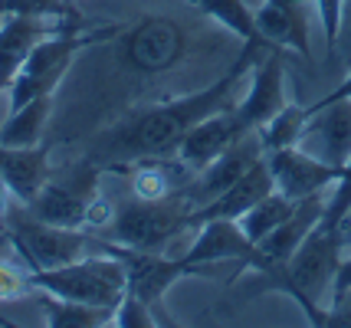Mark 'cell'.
Listing matches in <instances>:
<instances>
[{"instance_id":"cell-27","label":"cell","mask_w":351,"mask_h":328,"mask_svg":"<svg viewBox=\"0 0 351 328\" xmlns=\"http://www.w3.org/2000/svg\"><path fill=\"white\" fill-rule=\"evenodd\" d=\"M112 325H122V328H132V325L154 328V325H161V318H158L152 305H145L135 292H125L122 302H119V305H115V312H112Z\"/></svg>"},{"instance_id":"cell-19","label":"cell","mask_w":351,"mask_h":328,"mask_svg":"<svg viewBox=\"0 0 351 328\" xmlns=\"http://www.w3.org/2000/svg\"><path fill=\"white\" fill-rule=\"evenodd\" d=\"M128 53L141 69H165L181 53V30L171 20H145L132 33Z\"/></svg>"},{"instance_id":"cell-13","label":"cell","mask_w":351,"mask_h":328,"mask_svg":"<svg viewBox=\"0 0 351 328\" xmlns=\"http://www.w3.org/2000/svg\"><path fill=\"white\" fill-rule=\"evenodd\" d=\"M56 27H86V23H62L40 14H7L0 23V95L10 89L20 66L27 63L33 47Z\"/></svg>"},{"instance_id":"cell-5","label":"cell","mask_w":351,"mask_h":328,"mask_svg":"<svg viewBox=\"0 0 351 328\" xmlns=\"http://www.w3.org/2000/svg\"><path fill=\"white\" fill-rule=\"evenodd\" d=\"M0 230L14 243L16 256L30 266V273L56 269V266L76 263L82 256L108 250L106 240H99L92 230H69V227L46 223V220L33 217L30 210L23 203H16L14 197L7 203V214H3Z\"/></svg>"},{"instance_id":"cell-23","label":"cell","mask_w":351,"mask_h":328,"mask_svg":"<svg viewBox=\"0 0 351 328\" xmlns=\"http://www.w3.org/2000/svg\"><path fill=\"white\" fill-rule=\"evenodd\" d=\"M295 203L299 201H292L286 194L273 190V194H266L263 201H256L246 210L243 217H240V227H243V234L250 236L253 243H260V240H266V236L273 234L276 227L295 210Z\"/></svg>"},{"instance_id":"cell-4","label":"cell","mask_w":351,"mask_h":328,"mask_svg":"<svg viewBox=\"0 0 351 328\" xmlns=\"http://www.w3.org/2000/svg\"><path fill=\"white\" fill-rule=\"evenodd\" d=\"M345 256V247L338 240V230L332 223L319 220V227L299 243V250L286 263V296L299 302L312 325H325L332 312V296H335L338 263Z\"/></svg>"},{"instance_id":"cell-22","label":"cell","mask_w":351,"mask_h":328,"mask_svg":"<svg viewBox=\"0 0 351 328\" xmlns=\"http://www.w3.org/2000/svg\"><path fill=\"white\" fill-rule=\"evenodd\" d=\"M191 7H197L204 16L217 20L220 27H227L233 36H240L243 43H253V40H263L260 30H256V16H253V7L246 0H187Z\"/></svg>"},{"instance_id":"cell-20","label":"cell","mask_w":351,"mask_h":328,"mask_svg":"<svg viewBox=\"0 0 351 328\" xmlns=\"http://www.w3.org/2000/svg\"><path fill=\"white\" fill-rule=\"evenodd\" d=\"M49 109H53V95L33 99L27 105H20L7 115V122L0 125V144L3 148H30L43 141V128L49 122Z\"/></svg>"},{"instance_id":"cell-26","label":"cell","mask_w":351,"mask_h":328,"mask_svg":"<svg viewBox=\"0 0 351 328\" xmlns=\"http://www.w3.org/2000/svg\"><path fill=\"white\" fill-rule=\"evenodd\" d=\"M23 296H36L30 279V266L23 263H10V260H0V302H14Z\"/></svg>"},{"instance_id":"cell-17","label":"cell","mask_w":351,"mask_h":328,"mask_svg":"<svg viewBox=\"0 0 351 328\" xmlns=\"http://www.w3.org/2000/svg\"><path fill=\"white\" fill-rule=\"evenodd\" d=\"M276 184H273V171H269V164H266V155L243 174V177H237L233 184H230L223 194H217L210 203H204L197 207V227L204 220L210 217H230V220H240L253 207L256 201H263L266 194H273Z\"/></svg>"},{"instance_id":"cell-15","label":"cell","mask_w":351,"mask_h":328,"mask_svg":"<svg viewBox=\"0 0 351 328\" xmlns=\"http://www.w3.org/2000/svg\"><path fill=\"white\" fill-rule=\"evenodd\" d=\"M49 144H30V148H3L0 144V181L7 194L16 203L30 207L36 201V194L43 190L49 181Z\"/></svg>"},{"instance_id":"cell-30","label":"cell","mask_w":351,"mask_h":328,"mask_svg":"<svg viewBox=\"0 0 351 328\" xmlns=\"http://www.w3.org/2000/svg\"><path fill=\"white\" fill-rule=\"evenodd\" d=\"M335 60L351 66V0H345V14H341V33H338V47L332 53Z\"/></svg>"},{"instance_id":"cell-11","label":"cell","mask_w":351,"mask_h":328,"mask_svg":"<svg viewBox=\"0 0 351 328\" xmlns=\"http://www.w3.org/2000/svg\"><path fill=\"white\" fill-rule=\"evenodd\" d=\"M266 164L273 171V184L279 194H286L292 201H306L312 194L332 190L341 177V168H332L319 157H312L308 151H302L299 144L292 148H279L266 155Z\"/></svg>"},{"instance_id":"cell-7","label":"cell","mask_w":351,"mask_h":328,"mask_svg":"<svg viewBox=\"0 0 351 328\" xmlns=\"http://www.w3.org/2000/svg\"><path fill=\"white\" fill-rule=\"evenodd\" d=\"M99 177H102V168L89 164V161L73 171H62L60 177L49 174V181L27 210L46 223H56V227L99 230L112 217V203H106L99 194Z\"/></svg>"},{"instance_id":"cell-12","label":"cell","mask_w":351,"mask_h":328,"mask_svg":"<svg viewBox=\"0 0 351 328\" xmlns=\"http://www.w3.org/2000/svg\"><path fill=\"white\" fill-rule=\"evenodd\" d=\"M263 155H266V151H263L260 131H246V135H240L230 148H223L207 168H200V171L194 174V181L187 184V190H191V194L197 197V203L204 207V203L214 201L217 194H223L237 177H243Z\"/></svg>"},{"instance_id":"cell-9","label":"cell","mask_w":351,"mask_h":328,"mask_svg":"<svg viewBox=\"0 0 351 328\" xmlns=\"http://www.w3.org/2000/svg\"><path fill=\"white\" fill-rule=\"evenodd\" d=\"M108 250L122 256L125 269H128V292H135L145 305H152L154 315H158V305H161V296L168 292L171 286L191 273H207L210 266H187L178 256V260H168L161 253H138V250H125V247H115L108 240ZM165 325V322H161Z\"/></svg>"},{"instance_id":"cell-32","label":"cell","mask_w":351,"mask_h":328,"mask_svg":"<svg viewBox=\"0 0 351 328\" xmlns=\"http://www.w3.org/2000/svg\"><path fill=\"white\" fill-rule=\"evenodd\" d=\"M335 230H338V240H341V247H345V253L351 250V207L341 214V220L335 223Z\"/></svg>"},{"instance_id":"cell-16","label":"cell","mask_w":351,"mask_h":328,"mask_svg":"<svg viewBox=\"0 0 351 328\" xmlns=\"http://www.w3.org/2000/svg\"><path fill=\"white\" fill-rule=\"evenodd\" d=\"M325 207H328V190H322V194H312V197H306V201H299L289 217L282 220L266 240L256 243L260 253L266 256V260L286 266L292 253L299 250V243L319 227V220L325 217Z\"/></svg>"},{"instance_id":"cell-24","label":"cell","mask_w":351,"mask_h":328,"mask_svg":"<svg viewBox=\"0 0 351 328\" xmlns=\"http://www.w3.org/2000/svg\"><path fill=\"white\" fill-rule=\"evenodd\" d=\"M306 118H308V105H292V102H286L269 122H263V125L256 128V131H260V141H263V151L269 155V151H279V148L299 144L302 128H306Z\"/></svg>"},{"instance_id":"cell-1","label":"cell","mask_w":351,"mask_h":328,"mask_svg":"<svg viewBox=\"0 0 351 328\" xmlns=\"http://www.w3.org/2000/svg\"><path fill=\"white\" fill-rule=\"evenodd\" d=\"M266 49H273L266 40L246 43L243 53L237 56V63L230 66L217 82H210V86L200 89V92L181 95V99H168V102H158L152 109L138 112L135 118H128V122L115 131V138H108V144H112L115 151H122V155H132L135 161L138 157L178 155L184 135L197 125V122H204L207 115H214V112L227 109V105L237 102V89L250 79L253 63L260 60Z\"/></svg>"},{"instance_id":"cell-21","label":"cell","mask_w":351,"mask_h":328,"mask_svg":"<svg viewBox=\"0 0 351 328\" xmlns=\"http://www.w3.org/2000/svg\"><path fill=\"white\" fill-rule=\"evenodd\" d=\"M40 305H43L46 325L49 328H99L112 325V309H99V305H86V302H73V299H56L49 292H36Z\"/></svg>"},{"instance_id":"cell-10","label":"cell","mask_w":351,"mask_h":328,"mask_svg":"<svg viewBox=\"0 0 351 328\" xmlns=\"http://www.w3.org/2000/svg\"><path fill=\"white\" fill-rule=\"evenodd\" d=\"M286 99V69H282V56L279 49H266L260 60L250 69L246 79V92L240 102H233V109L240 115L246 131H256L263 122H269L276 112L282 109Z\"/></svg>"},{"instance_id":"cell-34","label":"cell","mask_w":351,"mask_h":328,"mask_svg":"<svg viewBox=\"0 0 351 328\" xmlns=\"http://www.w3.org/2000/svg\"><path fill=\"white\" fill-rule=\"evenodd\" d=\"M348 164H351V161H348Z\"/></svg>"},{"instance_id":"cell-14","label":"cell","mask_w":351,"mask_h":328,"mask_svg":"<svg viewBox=\"0 0 351 328\" xmlns=\"http://www.w3.org/2000/svg\"><path fill=\"white\" fill-rule=\"evenodd\" d=\"M240 135H246V128H243V122H240L237 109L227 105V109L207 115L204 122H197V125L191 128V131L184 135L181 148H178L174 157H178L191 174H197L200 168H207V164H210L223 148H230Z\"/></svg>"},{"instance_id":"cell-6","label":"cell","mask_w":351,"mask_h":328,"mask_svg":"<svg viewBox=\"0 0 351 328\" xmlns=\"http://www.w3.org/2000/svg\"><path fill=\"white\" fill-rule=\"evenodd\" d=\"M30 279L36 292H49L56 299H73V302L99 305V309H112V312L128 292V269H125L122 256L112 250L92 253V256H82L76 263L56 266V269L30 273Z\"/></svg>"},{"instance_id":"cell-29","label":"cell","mask_w":351,"mask_h":328,"mask_svg":"<svg viewBox=\"0 0 351 328\" xmlns=\"http://www.w3.org/2000/svg\"><path fill=\"white\" fill-rule=\"evenodd\" d=\"M351 296V250L341 256V263H338V276H335V296H332V309L338 305H345Z\"/></svg>"},{"instance_id":"cell-18","label":"cell","mask_w":351,"mask_h":328,"mask_svg":"<svg viewBox=\"0 0 351 328\" xmlns=\"http://www.w3.org/2000/svg\"><path fill=\"white\" fill-rule=\"evenodd\" d=\"M256 30L260 36L276 49H292L299 53L302 60L312 56V47H308V23L302 10H286V7H276V3H260L256 10Z\"/></svg>"},{"instance_id":"cell-25","label":"cell","mask_w":351,"mask_h":328,"mask_svg":"<svg viewBox=\"0 0 351 328\" xmlns=\"http://www.w3.org/2000/svg\"><path fill=\"white\" fill-rule=\"evenodd\" d=\"M7 14H40L62 23H82L69 0H0V16Z\"/></svg>"},{"instance_id":"cell-28","label":"cell","mask_w":351,"mask_h":328,"mask_svg":"<svg viewBox=\"0 0 351 328\" xmlns=\"http://www.w3.org/2000/svg\"><path fill=\"white\" fill-rule=\"evenodd\" d=\"M319 7V20L325 30V43H328V56L338 47V33H341V14H345V0H315Z\"/></svg>"},{"instance_id":"cell-2","label":"cell","mask_w":351,"mask_h":328,"mask_svg":"<svg viewBox=\"0 0 351 328\" xmlns=\"http://www.w3.org/2000/svg\"><path fill=\"white\" fill-rule=\"evenodd\" d=\"M197 197L178 188L165 197H138L135 190L112 203L108 240L138 253H161L174 236L197 230Z\"/></svg>"},{"instance_id":"cell-8","label":"cell","mask_w":351,"mask_h":328,"mask_svg":"<svg viewBox=\"0 0 351 328\" xmlns=\"http://www.w3.org/2000/svg\"><path fill=\"white\" fill-rule=\"evenodd\" d=\"M299 148L345 171V164L351 161V99L328 102V105H308Z\"/></svg>"},{"instance_id":"cell-31","label":"cell","mask_w":351,"mask_h":328,"mask_svg":"<svg viewBox=\"0 0 351 328\" xmlns=\"http://www.w3.org/2000/svg\"><path fill=\"white\" fill-rule=\"evenodd\" d=\"M341 99H351V73H348L345 79H341V82H338L335 89H332V92L325 95V99H319L315 105H328V102H341Z\"/></svg>"},{"instance_id":"cell-3","label":"cell","mask_w":351,"mask_h":328,"mask_svg":"<svg viewBox=\"0 0 351 328\" xmlns=\"http://www.w3.org/2000/svg\"><path fill=\"white\" fill-rule=\"evenodd\" d=\"M119 33H122V27H99V30H89V27H56V30H49L33 47L27 63L20 66V73L10 82V89H7V112L27 105L33 99L53 95L60 89L62 76L69 73L73 60L79 56V49L115 40Z\"/></svg>"},{"instance_id":"cell-33","label":"cell","mask_w":351,"mask_h":328,"mask_svg":"<svg viewBox=\"0 0 351 328\" xmlns=\"http://www.w3.org/2000/svg\"><path fill=\"white\" fill-rule=\"evenodd\" d=\"M69 3H76V0H69Z\"/></svg>"}]
</instances>
